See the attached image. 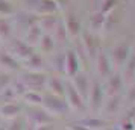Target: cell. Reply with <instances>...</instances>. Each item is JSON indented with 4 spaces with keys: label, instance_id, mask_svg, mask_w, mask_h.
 Instances as JSON below:
<instances>
[{
    "label": "cell",
    "instance_id": "4fadbf2b",
    "mask_svg": "<svg viewBox=\"0 0 135 130\" xmlns=\"http://www.w3.org/2000/svg\"><path fill=\"white\" fill-rule=\"evenodd\" d=\"M41 47H43V50H50L52 47H53V41H52V38L47 37V35H44L43 38H41Z\"/></svg>",
    "mask_w": 135,
    "mask_h": 130
},
{
    "label": "cell",
    "instance_id": "2e32d148",
    "mask_svg": "<svg viewBox=\"0 0 135 130\" xmlns=\"http://www.w3.org/2000/svg\"><path fill=\"white\" fill-rule=\"evenodd\" d=\"M35 130H52V127L47 124H40L38 127H35Z\"/></svg>",
    "mask_w": 135,
    "mask_h": 130
},
{
    "label": "cell",
    "instance_id": "ac0fdd59",
    "mask_svg": "<svg viewBox=\"0 0 135 130\" xmlns=\"http://www.w3.org/2000/svg\"><path fill=\"white\" fill-rule=\"evenodd\" d=\"M26 130H35V129H33V127H31V126H27V129H26Z\"/></svg>",
    "mask_w": 135,
    "mask_h": 130
},
{
    "label": "cell",
    "instance_id": "3957f363",
    "mask_svg": "<svg viewBox=\"0 0 135 130\" xmlns=\"http://www.w3.org/2000/svg\"><path fill=\"white\" fill-rule=\"evenodd\" d=\"M20 112H21V105L17 101H5L0 106V117L5 118H17Z\"/></svg>",
    "mask_w": 135,
    "mask_h": 130
},
{
    "label": "cell",
    "instance_id": "6da1fadb",
    "mask_svg": "<svg viewBox=\"0 0 135 130\" xmlns=\"http://www.w3.org/2000/svg\"><path fill=\"white\" fill-rule=\"evenodd\" d=\"M18 80L26 88V91L27 89L37 91L38 88H41L44 85V76L37 73V71H27V73H25V74L20 77Z\"/></svg>",
    "mask_w": 135,
    "mask_h": 130
},
{
    "label": "cell",
    "instance_id": "8fae6325",
    "mask_svg": "<svg viewBox=\"0 0 135 130\" xmlns=\"http://www.w3.org/2000/svg\"><path fill=\"white\" fill-rule=\"evenodd\" d=\"M11 83H12V77L11 76L8 74V73H0V92L3 89L11 86Z\"/></svg>",
    "mask_w": 135,
    "mask_h": 130
},
{
    "label": "cell",
    "instance_id": "277c9868",
    "mask_svg": "<svg viewBox=\"0 0 135 130\" xmlns=\"http://www.w3.org/2000/svg\"><path fill=\"white\" fill-rule=\"evenodd\" d=\"M0 65L6 70H12V71H17L20 70L18 61L14 58L12 55H9L8 51H0Z\"/></svg>",
    "mask_w": 135,
    "mask_h": 130
},
{
    "label": "cell",
    "instance_id": "7c38bea8",
    "mask_svg": "<svg viewBox=\"0 0 135 130\" xmlns=\"http://www.w3.org/2000/svg\"><path fill=\"white\" fill-rule=\"evenodd\" d=\"M6 130H23V119L21 118L12 119V123L6 127Z\"/></svg>",
    "mask_w": 135,
    "mask_h": 130
},
{
    "label": "cell",
    "instance_id": "7a4b0ae2",
    "mask_svg": "<svg viewBox=\"0 0 135 130\" xmlns=\"http://www.w3.org/2000/svg\"><path fill=\"white\" fill-rule=\"evenodd\" d=\"M11 53H12L15 58H18V59H27L29 56L33 55V49H32V45L26 43V41H21V39H12V43H11Z\"/></svg>",
    "mask_w": 135,
    "mask_h": 130
},
{
    "label": "cell",
    "instance_id": "9a60e30c",
    "mask_svg": "<svg viewBox=\"0 0 135 130\" xmlns=\"http://www.w3.org/2000/svg\"><path fill=\"white\" fill-rule=\"evenodd\" d=\"M50 86L53 88L55 92H61V85L58 83V80H50Z\"/></svg>",
    "mask_w": 135,
    "mask_h": 130
},
{
    "label": "cell",
    "instance_id": "8992f818",
    "mask_svg": "<svg viewBox=\"0 0 135 130\" xmlns=\"http://www.w3.org/2000/svg\"><path fill=\"white\" fill-rule=\"evenodd\" d=\"M25 62H26V68H27V71H37L38 73V70L43 68V58L35 55V53H33L32 56H29Z\"/></svg>",
    "mask_w": 135,
    "mask_h": 130
},
{
    "label": "cell",
    "instance_id": "e0dca14e",
    "mask_svg": "<svg viewBox=\"0 0 135 130\" xmlns=\"http://www.w3.org/2000/svg\"><path fill=\"white\" fill-rule=\"evenodd\" d=\"M0 130H6V127H5V126H2V124H0Z\"/></svg>",
    "mask_w": 135,
    "mask_h": 130
},
{
    "label": "cell",
    "instance_id": "ba28073f",
    "mask_svg": "<svg viewBox=\"0 0 135 130\" xmlns=\"http://www.w3.org/2000/svg\"><path fill=\"white\" fill-rule=\"evenodd\" d=\"M12 33L11 23L6 18H0V39H9Z\"/></svg>",
    "mask_w": 135,
    "mask_h": 130
},
{
    "label": "cell",
    "instance_id": "52a82bcc",
    "mask_svg": "<svg viewBox=\"0 0 135 130\" xmlns=\"http://www.w3.org/2000/svg\"><path fill=\"white\" fill-rule=\"evenodd\" d=\"M23 98H25L26 103H31V105H40V103H43V97L37 91H31V89H27V91L23 92Z\"/></svg>",
    "mask_w": 135,
    "mask_h": 130
},
{
    "label": "cell",
    "instance_id": "30bf717a",
    "mask_svg": "<svg viewBox=\"0 0 135 130\" xmlns=\"http://www.w3.org/2000/svg\"><path fill=\"white\" fill-rule=\"evenodd\" d=\"M14 14V8L12 5L6 2V0H0V15L2 17H8V15H12Z\"/></svg>",
    "mask_w": 135,
    "mask_h": 130
},
{
    "label": "cell",
    "instance_id": "5b68a950",
    "mask_svg": "<svg viewBox=\"0 0 135 130\" xmlns=\"http://www.w3.org/2000/svg\"><path fill=\"white\" fill-rule=\"evenodd\" d=\"M40 38H41V27L40 26L32 24L31 27H27V30H26V43L29 45H33Z\"/></svg>",
    "mask_w": 135,
    "mask_h": 130
},
{
    "label": "cell",
    "instance_id": "d6986e66",
    "mask_svg": "<svg viewBox=\"0 0 135 130\" xmlns=\"http://www.w3.org/2000/svg\"><path fill=\"white\" fill-rule=\"evenodd\" d=\"M0 121H2V118H0Z\"/></svg>",
    "mask_w": 135,
    "mask_h": 130
},
{
    "label": "cell",
    "instance_id": "9c48e42d",
    "mask_svg": "<svg viewBox=\"0 0 135 130\" xmlns=\"http://www.w3.org/2000/svg\"><path fill=\"white\" fill-rule=\"evenodd\" d=\"M55 9V5H53V2L52 0H41L40 2V5H38V12L41 14H47V12H52Z\"/></svg>",
    "mask_w": 135,
    "mask_h": 130
},
{
    "label": "cell",
    "instance_id": "5bb4252c",
    "mask_svg": "<svg viewBox=\"0 0 135 130\" xmlns=\"http://www.w3.org/2000/svg\"><path fill=\"white\" fill-rule=\"evenodd\" d=\"M33 119H35L37 126L44 124L46 121H49V119H47V117H44V112H35V113H33Z\"/></svg>",
    "mask_w": 135,
    "mask_h": 130
}]
</instances>
